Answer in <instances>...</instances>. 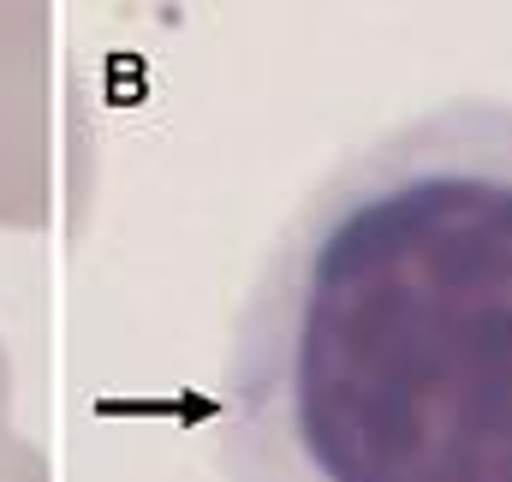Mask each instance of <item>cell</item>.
<instances>
[{"mask_svg":"<svg viewBox=\"0 0 512 482\" xmlns=\"http://www.w3.org/2000/svg\"><path fill=\"white\" fill-rule=\"evenodd\" d=\"M221 482H512V96L376 131L274 233L215 393Z\"/></svg>","mask_w":512,"mask_h":482,"instance_id":"1","label":"cell"},{"mask_svg":"<svg viewBox=\"0 0 512 482\" xmlns=\"http://www.w3.org/2000/svg\"><path fill=\"white\" fill-rule=\"evenodd\" d=\"M48 12L0 6V221H48Z\"/></svg>","mask_w":512,"mask_h":482,"instance_id":"2","label":"cell"},{"mask_svg":"<svg viewBox=\"0 0 512 482\" xmlns=\"http://www.w3.org/2000/svg\"><path fill=\"white\" fill-rule=\"evenodd\" d=\"M0 482H48V453L24 441L12 423H0Z\"/></svg>","mask_w":512,"mask_h":482,"instance_id":"3","label":"cell"},{"mask_svg":"<svg viewBox=\"0 0 512 482\" xmlns=\"http://www.w3.org/2000/svg\"><path fill=\"white\" fill-rule=\"evenodd\" d=\"M12 393H18V381H12V358H6V340H0V423H12Z\"/></svg>","mask_w":512,"mask_h":482,"instance_id":"4","label":"cell"}]
</instances>
